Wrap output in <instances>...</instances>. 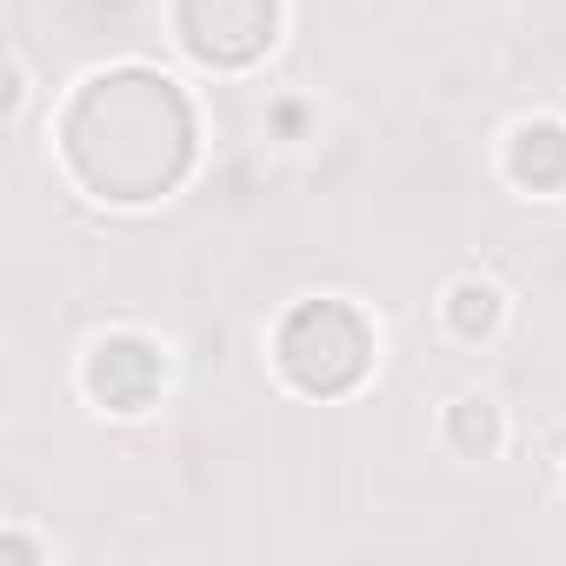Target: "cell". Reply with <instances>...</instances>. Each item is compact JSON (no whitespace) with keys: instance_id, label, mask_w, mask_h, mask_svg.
<instances>
[{"instance_id":"1","label":"cell","mask_w":566,"mask_h":566,"mask_svg":"<svg viewBox=\"0 0 566 566\" xmlns=\"http://www.w3.org/2000/svg\"><path fill=\"white\" fill-rule=\"evenodd\" d=\"M61 154L74 180L101 200L140 207L180 187L193 160V114L187 94L154 67L94 74L61 114Z\"/></svg>"},{"instance_id":"2","label":"cell","mask_w":566,"mask_h":566,"mask_svg":"<svg viewBox=\"0 0 566 566\" xmlns=\"http://www.w3.org/2000/svg\"><path fill=\"white\" fill-rule=\"evenodd\" d=\"M273 360H280V374H287L301 394L327 400V394L360 387V374L374 360V334H367V321L347 301H307V307L287 314V327H280Z\"/></svg>"},{"instance_id":"3","label":"cell","mask_w":566,"mask_h":566,"mask_svg":"<svg viewBox=\"0 0 566 566\" xmlns=\"http://www.w3.org/2000/svg\"><path fill=\"white\" fill-rule=\"evenodd\" d=\"M174 28L207 67H253L273 48L280 8L273 0H174Z\"/></svg>"},{"instance_id":"4","label":"cell","mask_w":566,"mask_h":566,"mask_svg":"<svg viewBox=\"0 0 566 566\" xmlns=\"http://www.w3.org/2000/svg\"><path fill=\"white\" fill-rule=\"evenodd\" d=\"M81 380H87V394H94L107 413H140V407L160 394L167 367H160V354H154L140 334H107V340L87 354Z\"/></svg>"},{"instance_id":"5","label":"cell","mask_w":566,"mask_h":566,"mask_svg":"<svg viewBox=\"0 0 566 566\" xmlns=\"http://www.w3.org/2000/svg\"><path fill=\"white\" fill-rule=\"evenodd\" d=\"M506 167H513V180L533 187V193L559 187V180H566V127H559V120H526V127L513 134V147H506Z\"/></svg>"},{"instance_id":"6","label":"cell","mask_w":566,"mask_h":566,"mask_svg":"<svg viewBox=\"0 0 566 566\" xmlns=\"http://www.w3.org/2000/svg\"><path fill=\"white\" fill-rule=\"evenodd\" d=\"M447 327L460 340H486L500 327V294L486 287V280H460V287L447 294Z\"/></svg>"},{"instance_id":"7","label":"cell","mask_w":566,"mask_h":566,"mask_svg":"<svg viewBox=\"0 0 566 566\" xmlns=\"http://www.w3.org/2000/svg\"><path fill=\"white\" fill-rule=\"evenodd\" d=\"M447 433H453L460 453H493V447H500V420H493L486 400H460V407L447 413Z\"/></svg>"}]
</instances>
